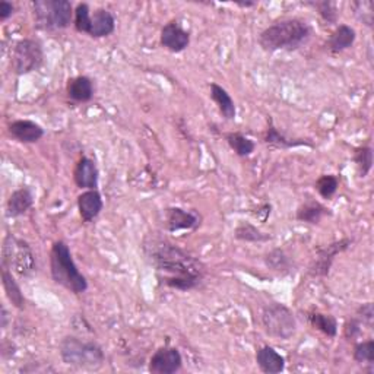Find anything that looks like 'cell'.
<instances>
[{
	"label": "cell",
	"mask_w": 374,
	"mask_h": 374,
	"mask_svg": "<svg viewBox=\"0 0 374 374\" xmlns=\"http://www.w3.org/2000/svg\"><path fill=\"white\" fill-rule=\"evenodd\" d=\"M354 9H355V13H357V16L364 24L367 25L373 24V4L371 2H357V4H354Z\"/></svg>",
	"instance_id": "obj_33"
},
{
	"label": "cell",
	"mask_w": 374,
	"mask_h": 374,
	"mask_svg": "<svg viewBox=\"0 0 374 374\" xmlns=\"http://www.w3.org/2000/svg\"><path fill=\"white\" fill-rule=\"evenodd\" d=\"M67 97L75 102H88L94 97V84L88 76H76L67 82Z\"/></svg>",
	"instance_id": "obj_20"
},
{
	"label": "cell",
	"mask_w": 374,
	"mask_h": 374,
	"mask_svg": "<svg viewBox=\"0 0 374 374\" xmlns=\"http://www.w3.org/2000/svg\"><path fill=\"white\" fill-rule=\"evenodd\" d=\"M361 326H363V323L360 322L357 317L349 319L348 322L345 323V326H344V336L347 338L348 341L355 340V338L360 336V333H361Z\"/></svg>",
	"instance_id": "obj_34"
},
{
	"label": "cell",
	"mask_w": 374,
	"mask_h": 374,
	"mask_svg": "<svg viewBox=\"0 0 374 374\" xmlns=\"http://www.w3.org/2000/svg\"><path fill=\"white\" fill-rule=\"evenodd\" d=\"M351 244H352L351 239H342L340 241H335L329 246L319 248L316 258L313 259L309 268V274L312 276H328L335 258L340 253L345 252Z\"/></svg>",
	"instance_id": "obj_10"
},
{
	"label": "cell",
	"mask_w": 374,
	"mask_h": 374,
	"mask_svg": "<svg viewBox=\"0 0 374 374\" xmlns=\"http://www.w3.org/2000/svg\"><path fill=\"white\" fill-rule=\"evenodd\" d=\"M312 37V27L300 18H287L265 28L259 44L266 51H293L305 46Z\"/></svg>",
	"instance_id": "obj_2"
},
{
	"label": "cell",
	"mask_w": 374,
	"mask_h": 374,
	"mask_svg": "<svg viewBox=\"0 0 374 374\" xmlns=\"http://www.w3.org/2000/svg\"><path fill=\"white\" fill-rule=\"evenodd\" d=\"M74 180L79 189L94 190L98 187L100 173H98L97 164L93 161L91 158L82 156L76 163V167L74 171Z\"/></svg>",
	"instance_id": "obj_15"
},
{
	"label": "cell",
	"mask_w": 374,
	"mask_h": 374,
	"mask_svg": "<svg viewBox=\"0 0 374 374\" xmlns=\"http://www.w3.org/2000/svg\"><path fill=\"white\" fill-rule=\"evenodd\" d=\"M256 4H239V6H243V8H251V6H255Z\"/></svg>",
	"instance_id": "obj_38"
},
{
	"label": "cell",
	"mask_w": 374,
	"mask_h": 374,
	"mask_svg": "<svg viewBox=\"0 0 374 374\" xmlns=\"http://www.w3.org/2000/svg\"><path fill=\"white\" fill-rule=\"evenodd\" d=\"M144 251L158 278L167 287L179 291H190L198 287L205 276V265L183 248L161 239L145 241Z\"/></svg>",
	"instance_id": "obj_1"
},
{
	"label": "cell",
	"mask_w": 374,
	"mask_h": 374,
	"mask_svg": "<svg viewBox=\"0 0 374 374\" xmlns=\"http://www.w3.org/2000/svg\"><path fill=\"white\" fill-rule=\"evenodd\" d=\"M75 29L81 34H88L93 39L109 37L116 29V20L110 11L98 8L91 12L88 4H79L74 16Z\"/></svg>",
	"instance_id": "obj_6"
},
{
	"label": "cell",
	"mask_w": 374,
	"mask_h": 374,
	"mask_svg": "<svg viewBox=\"0 0 374 374\" xmlns=\"http://www.w3.org/2000/svg\"><path fill=\"white\" fill-rule=\"evenodd\" d=\"M265 262L268 268L276 272H287L291 266L288 256L285 255L281 248H274V251H271L268 255H266Z\"/></svg>",
	"instance_id": "obj_30"
},
{
	"label": "cell",
	"mask_w": 374,
	"mask_h": 374,
	"mask_svg": "<svg viewBox=\"0 0 374 374\" xmlns=\"http://www.w3.org/2000/svg\"><path fill=\"white\" fill-rule=\"evenodd\" d=\"M314 187L323 199L329 201L333 198L338 189H340V179H338V177L333 174H323L316 180Z\"/></svg>",
	"instance_id": "obj_29"
},
{
	"label": "cell",
	"mask_w": 374,
	"mask_h": 374,
	"mask_svg": "<svg viewBox=\"0 0 374 374\" xmlns=\"http://www.w3.org/2000/svg\"><path fill=\"white\" fill-rule=\"evenodd\" d=\"M352 161H354L355 167H357V173L361 179L367 177L373 168V149H371V147L355 148L354 155H352Z\"/></svg>",
	"instance_id": "obj_28"
},
{
	"label": "cell",
	"mask_w": 374,
	"mask_h": 374,
	"mask_svg": "<svg viewBox=\"0 0 374 374\" xmlns=\"http://www.w3.org/2000/svg\"><path fill=\"white\" fill-rule=\"evenodd\" d=\"M8 132L21 144H35L44 136V129L32 120H15L8 126Z\"/></svg>",
	"instance_id": "obj_14"
},
{
	"label": "cell",
	"mask_w": 374,
	"mask_h": 374,
	"mask_svg": "<svg viewBox=\"0 0 374 374\" xmlns=\"http://www.w3.org/2000/svg\"><path fill=\"white\" fill-rule=\"evenodd\" d=\"M357 40V32L349 25H340L332 34L326 43L328 50L332 55H338V53H342L352 47V44Z\"/></svg>",
	"instance_id": "obj_19"
},
{
	"label": "cell",
	"mask_w": 374,
	"mask_h": 374,
	"mask_svg": "<svg viewBox=\"0 0 374 374\" xmlns=\"http://www.w3.org/2000/svg\"><path fill=\"white\" fill-rule=\"evenodd\" d=\"M354 361L359 364H374V341L368 340L354 347Z\"/></svg>",
	"instance_id": "obj_31"
},
{
	"label": "cell",
	"mask_w": 374,
	"mask_h": 374,
	"mask_svg": "<svg viewBox=\"0 0 374 374\" xmlns=\"http://www.w3.org/2000/svg\"><path fill=\"white\" fill-rule=\"evenodd\" d=\"M34 205V194L28 186L15 190L8 199L6 203V213L8 217L16 218L27 213Z\"/></svg>",
	"instance_id": "obj_17"
},
{
	"label": "cell",
	"mask_w": 374,
	"mask_h": 374,
	"mask_svg": "<svg viewBox=\"0 0 374 374\" xmlns=\"http://www.w3.org/2000/svg\"><path fill=\"white\" fill-rule=\"evenodd\" d=\"M363 325L371 326L373 320H374V309H373V302H366V305H361L357 310V314H355Z\"/></svg>",
	"instance_id": "obj_35"
},
{
	"label": "cell",
	"mask_w": 374,
	"mask_h": 374,
	"mask_svg": "<svg viewBox=\"0 0 374 374\" xmlns=\"http://www.w3.org/2000/svg\"><path fill=\"white\" fill-rule=\"evenodd\" d=\"M35 25L44 31H60L72 24L74 8L67 0H35L32 2Z\"/></svg>",
	"instance_id": "obj_5"
},
{
	"label": "cell",
	"mask_w": 374,
	"mask_h": 374,
	"mask_svg": "<svg viewBox=\"0 0 374 374\" xmlns=\"http://www.w3.org/2000/svg\"><path fill=\"white\" fill-rule=\"evenodd\" d=\"M102 208V196L97 189L85 190L78 196V209L84 222L94 221L101 213Z\"/></svg>",
	"instance_id": "obj_16"
},
{
	"label": "cell",
	"mask_w": 374,
	"mask_h": 374,
	"mask_svg": "<svg viewBox=\"0 0 374 374\" xmlns=\"http://www.w3.org/2000/svg\"><path fill=\"white\" fill-rule=\"evenodd\" d=\"M211 98L218 105V110L225 120H234L237 110L234 100L227 93L225 88L218 84H211Z\"/></svg>",
	"instance_id": "obj_21"
},
{
	"label": "cell",
	"mask_w": 374,
	"mask_h": 374,
	"mask_svg": "<svg viewBox=\"0 0 374 374\" xmlns=\"http://www.w3.org/2000/svg\"><path fill=\"white\" fill-rule=\"evenodd\" d=\"M265 142L268 145H272L275 148H293V147H313L310 142H307L306 139H288L285 138L275 126L272 120H269V126H268V131H266V135H265Z\"/></svg>",
	"instance_id": "obj_24"
},
{
	"label": "cell",
	"mask_w": 374,
	"mask_h": 374,
	"mask_svg": "<svg viewBox=\"0 0 374 374\" xmlns=\"http://www.w3.org/2000/svg\"><path fill=\"white\" fill-rule=\"evenodd\" d=\"M2 282H4L5 293L9 298V301L13 305V307H16L18 310H24L25 309V297L21 291V287L15 281L12 271L4 265H2Z\"/></svg>",
	"instance_id": "obj_23"
},
{
	"label": "cell",
	"mask_w": 374,
	"mask_h": 374,
	"mask_svg": "<svg viewBox=\"0 0 374 374\" xmlns=\"http://www.w3.org/2000/svg\"><path fill=\"white\" fill-rule=\"evenodd\" d=\"M182 366V354L173 347H163L156 349L149 360V371L152 374H173L180 371Z\"/></svg>",
	"instance_id": "obj_11"
},
{
	"label": "cell",
	"mask_w": 374,
	"mask_h": 374,
	"mask_svg": "<svg viewBox=\"0 0 374 374\" xmlns=\"http://www.w3.org/2000/svg\"><path fill=\"white\" fill-rule=\"evenodd\" d=\"M329 209L326 206H323L320 202L317 201H307L302 203L298 209H297V220L301 222H306V224H312V225H317L320 224V221L323 220L325 215H328Z\"/></svg>",
	"instance_id": "obj_22"
},
{
	"label": "cell",
	"mask_w": 374,
	"mask_h": 374,
	"mask_svg": "<svg viewBox=\"0 0 374 374\" xmlns=\"http://www.w3.org/2000/svg\"><path fill=\"white\" fill-rule=\"evenodd\" d=\"M312 6H314L317 11H319V15L322 20L332 25L336 22L338 20V11H336V6L332 4V2H316V4H310Z\"/></svg>",
	"instance_id": "obj_32"
},
{
	"label": "cell",
	"mask_w": 374,
	"mask_h": 374,
	"mask_svg": "<svg viewBox=\"0 0 374 374\" xmlns=\"http://www.w3.org/2000/svg\"><path fill=\"white\" fill-rule=\"evenodd\" d=\"M59 351L63 363L72 367L98 370L105 363V354L98 344L82 341L78 336L63 338Z\"/></svg>",
	"instance_id": "obj_4"
},
{
	"label": "cell",
	"mask_w": 374,
	"mask_h": 374,
	"mask_svg": "<svg viewBox=\"0 0 374 374\" xmlns=\"http://www.w3.org/2000/svg\"><path fill=\"white\" fill-rule=\"evenodd\" d=\"M263 328L269 336L287 341L295 333L297 322L293 312L279 302H271L262 313Z\"/></svg>",
	"instance_id": "obj_7"
},
{
	"label": "cell",
	"mask_w": 374,
	"mask_h": 374,
	"mask_svg": "<svg viewBox=\"0 0 374 374\" xmlns=\"http://www.w3.org/2000/svg\"><path fill=\"white\" fill-rule=\"evenodd\" d=\"M199 225L201 217L198 213L182 208H168L166 211V227L170 233H175L180 229H196Z\"/></svg>",
	"instance_id": "obj_13"
},
{
	"label": "cell",
	"mask_w": 374,
	"mask_h": 374,
	"mask_svg": "<svg viewBox=\"0 0 374 374\" xmlns=\"http://www.w3.org/2000/svg\"><path fill=\"white\" fill-rule=\"evenodd\" d=\"M2 265L12 269L20 276H28L35 271V259L27 241L8 234L4 243Z\"/></svg>",
	"instance_id": "obj_8"
},
{
	"label": "cell",
	"mask_w": 374,
	"mask_h": 374,
	"mask_svg": "<svg viewBox=\"0 0 374 374\" xmlns=\"http://www.w3.org/2000/svg\"><path fill=\"white\" fill-rule=\"evenodd\" d=\"M256 363L266 374H278L285 368V359L272 347L265 345L256 352Z\"/></svg>",
	"instance_id": "obj_18"
},
{
	"label": "cell",
	"mask_w": 374,
	"mask_h": 374,
	"mask_svg": "<svg viewBox=\"0 0 374 374\" xmlns=\"http://www.w3.org/2000/svg\"><path fill=\"white\" fill-rule=\"evenodd\" d=\"M15 13V6L13 4L8 2V0H2L0 2V21H6Z\"/></svg>",
	"instance_id": "obj_36"
},
{
	"label": "cell",
	"mask_w": 374,
	"mask_h": 374,
	"mask_svg": "<svg viewBox=\"0 0 374 374\" xmlns=\"http://www.w3.org/2000/svg\"><path fill=\"white\" fill-rule=\"evenodd\" d=\"M227 144L239 156H248L255 152V142L239 132H229L225 135Z\"/></svg>",
	"instance_id": "obj_26"
},
{
	"label": "cell",
	"mask_w": 374,
	"mask_h": 374,
	"mask_svg": "<svg viewBox=\"0 0 374 374\" xmlns=\"http://www.w3.org/2000/svg\"><path fill=\"white\" fill-rule=\"evenodd\" d=\"M50 272L53 281L70 293L82 294L88 290L85 275L78 269L69 246L62 240L55 241L51 246Z\"/></svg>",
	"instance_id": "obj_3"
},
{
	"label": "cell",
	"mask_w": 374,
	"mask_h": 374,
	"mask_svg": "<svg viewBox=\"0 0 374 374\" xmlns=\"http://www.w3.org/2000/svg\"><path fill=\"white\" fill-rule=\"evenodd\" d=\"M44 63V50L40 41L32 39L20 40L12 51V69L16 75H27L39 70Z\"/></svg>",
	"instance_id": "obj_9"
},
{
	"label": "cell",
	"mask_w": 374,
	"mask_h": 374,
	"mask_svg": "<svg viewBox=\"0 0 374 374\" xmlns=\"http://www.w3.org/2000/svg\"><path fill=\"white\" fill-rule=\"evenodd\" d=\"M6 323H8V313H6V309L2 307V328L6 329Z\"/></svg>",
	"instance_id": "obj_37"
},
{
	"label": "cell",
	"mask_w": 374,
	"mask_h": 374,
	"mask_svg": "<svg viewBox=\"0 0 374 374\" xmlns=\"http://www.w3.org/2000/svg\"><path fill=\"white\" fill-rule=\"evenodd\" d=\"M161 46L171 53H182L190 44V34L177 21H170L161 29L159 35Z\"/></svg>",
	"instance_id": "obj_12"
},
{
	"label": "cell",
	"mask_w": 374,
	"mask_h": 374,
	"mask_svg": "<svg viewBox=\"0 0 374 374\" xmlns=\"http://www.w3.org/2000/svg\"><path fill=\"white\" fill-rule=\"evenodd\" d=\"M309 323L319 332L329 338H335L338 333V322L332 314L313 312L309 314Z\"/></svg>",
	"instance_id": "obj_25"
},
{
	"label": "cell",
	"mask_w": 374,
	"mask_h": 374,
	"mask_svg": "<svg viewBox=\"0 0 374 374\" xmlns=\"http://www.w3.org/2000/svg\"><path fill=\"white\" fill-rule=\"evenodd\" d=\"M234 237L246 243H265L272 239L269 234L263 233V231H260L251 222H241L240 225H237V228L234 229Z\"/></svg>",
	"instance_id": "obj_27"
}]
</instances>
